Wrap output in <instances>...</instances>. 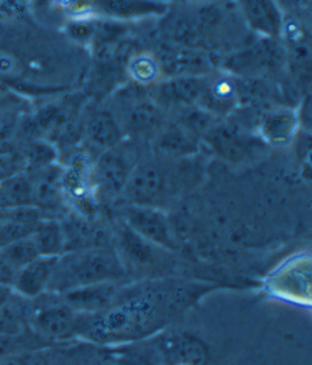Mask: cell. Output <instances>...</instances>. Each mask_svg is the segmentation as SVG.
<instances>
[{"instance_id": "cell-3", "label": "cell", "mask_w": 312, "mask_h": 365, "mask_svg": "<svg viewBox=\"0 0 312 365\" xmlns=\"http://www.w3.org/2000/svg\"><path fill=\"white\" fill-rule=\"evenodd\" d=\"M125 277L124 265L116 250L111 247L68 252L56 261L47 292L61 295L81 286L106 283V281L119 283Z\"/></svg>"}, {"instance_id": "cell-35", "label": "cell", "mask_w": 312, "mask_h": 365, "mask_svg": "<svg viewBox=\"0 0 312 365\" xmlns=\"http://www.w3.org/2000/svg\"><path fill=\"white\" fill-rule=\"evenodd\" d=\"M14 295V290L11 286H5V284H0V308L5 306L8 302L11 300Z\"/></svg>"}, {"instance_id": "cell-38", "label": "cell", "mask_w": 312, "mask_h": 365, "mask_svg": "<svg viewBox=\"0 0 312 365\" xmlns=\"http://www.w3.org/2000/svg\"><path fill=\"white\" fill-rule=\"evenodd\" d=\"M111 365H116V364H114V362H113V364H111Z\"/></svg>"}, {"instance_id": "cell-29", "label": "cell", "mask_w": 312, "mask_h": 365, "mask_svg": "<svg viewBox=\"0 0 312 365\" xmlns=\"http://www.w3.org/2000/svg\"><path fill=\"white\" fill-rule=\"evenodd\" d=\"M0 253H2L4 258L6 259V262L11 265L13 269L19 270L22 269L24 265L30 264L31 261H35L36 258H39L38 250L35 244L30 236L22 237L19 240H14V242L8 244L6 247L0 248Z\"/></svg>"}, {"instance_id": "cell-14", "label": "cell", "mask_w": 312, "mask_h": 365, "mask_svg": "<svg viewBox=\"0 0 312 365\" xmlns=\"http://www.w3.org/2000/svg\"><path fill=\"white\" fill-rule=\"evenodd\" d=\"M237 101H239V88L228 73L222 76L208 73L197 106L211 115H224L234 110Z\"/></svg>"}, {"instance_id": "cell-11", "label": "cell", "mask_w": 312, "mask_h": 365, "mask_svg": "<svg viewBox=\"0 0 312 365\" xmlns=\"http://www.w3.org/2000/svg\"><path fill=\"white\" fill-rule=\"evenodd\" d=\"M158 58L162 76L172 77H200L208 76L212 69V61L204 51L182 47L175 44H166L161 47Z\"/></svg>"}, {"instance_id": "cell-12", "label": "cell", "mask_w": 312, "mask_h": 365, "mask_svg": "<svg viewBox=\"0 0 312 365\" xmlns=\"http://www.w3.org/2000/svg\"><path fill=\"white\" fill-rule=\"evenodd\" d=\"M119 290L120 287L118 286V283L106 281V283L71 289L60 297L73 312L81 315H93L108 308L116 300Z\"/></svg>"}, {"instance_id": "cell-17", "label": "cell", "mask_w": 312, "mask_h": 365, "mask_svg": "<svg viewBox=\"0 0 312 365\" xmlns=\"http://www.w3.org/2000/svg\"><path fill=\"white\" fill-rule=\"evenodd\" d=\"M301 127L298 111L291 108H278L261 119L258 135L262 143L274 147L289 145Z\"/></svg>"}, {"instance_id": "cell-20", "label": "cell", "mask_w": 312, "mask_h": 365, "mask_svg": "<svg viewBox=\"0 0 312 365\" xmlns=\"http://www.w3.org/2000/svg\"><path fill=\"white\" fill-rule=\"evenodd\" d=\"M85 133L89 143L102 152L119 145L124 140V128L113 113L100 110L88 119Z\"/></svg>"}, {"instance_id": "cell-1", "label": "cell", "mask_w": 312, "mask_h": 365, "mask_svg": "<svg viewBox=\"0 0 312 365\" xmlns=\"http://www.w3.org/2000/svg\"><path fill=\"white\" fill-rule=\"evenodd\" d=\"M211 289L170 277L120 287L116 300L105 311L78 314L77 339L111 346L152 339L183 317Z\"/></svg>"}, {"instance_id": "cell-10", "label": "cell", "mask_w": 312, "mask_h": 365, "mask_svg": "<svg viewBox=\"0 0 312 365\" xmlns=\"http://www.w3.org/2000/svg\"><path fill=\"white\" fill-rule=\"evenodd\" d=\"M284 52L275 38H262L259 43L232 55L225 63V69L239 76H262L281 68Z\"/></svg>"}, {"instance_id": "cell-26", "label": "cell", "mask_w": 312, "mask_h": 365, "mask_svg": "<svg viewBox=\"0 0 312 365\" xmlns=\"http://www.w3.org/2000/svg\"><path fill=\"white\" fill-rule=\"evenodd\" d=\"M127 71L139 86H155L162 78V71L158 58L150 52L135 53L128 60Z\"/></svg>"}, {"instance_id": "cell-9", "label": "cell", "mask_w": 312, "mask_h": 365, "mask_svg": "<svg viewBox=\"0 0 312 365\" xmlns=\"http://www.w3.org/2000/svg\"><path fill=\"white\" fill-rule=\"evenodd\" d=\"M172 8L169 0H86L85 14L113 22L164 18Z\"/></svg>"}, {"instance_id": "cell-15", "label": "cell", "mask_w": 312, "mask_h": 365, "mask_svg": "<svg viewBox=\"0 0 312 365\" xmlns=\"http://www.w3.org/2000/svg\"><path fill=\"white\" fill-rule=\"evenodd\" d=\"M203 138L207 139L212 152L232 163L245 160L256 148L254 139L244 135L236 127L222 125V123H214Z\"/></svg>"}, {"instance_id": "cell-37", "label": "cell", "mask_w": 312, "mask_h": 365, "mask_svg": "<svg viewBox=\"0 0 312 365\" xmlns=\"http://www.w3.org/2000/svg\"><path fill=\"white\" fill-rule=\"evenodd\" d=\"M275 2H276V4H278V6H280L281 10H283V8H291V6H295V5H297V4L300 2V0H275Z\"/></svg>"}, {"instance_id": "cell-7", "label": "cell", "mask_w": 312, "mask_h": 365, "mask_svg": "<svg viewBox=\"0 0 312 365\" xmlns=\"http://www.w3.org/2000/svg\"><path fill=\"white\" fill-rule=\"evenodd\" d=\"M122 219L130 230H133L136 235L149 240V242L169 252L177 250V237L167 214L162 210L153 208V206L128 203L122 211Z\"/></svg>"}, {"instance_id": "cell-34", "label": "cell", "mask_w": 312, "mask_h": 365, "mask_svg": "<svg viewBox=\"0 0 312 365\" xmlns=\"http://www.w3.org/2000/svg\"><path fill=\"white\" fill-rule=\"evenodd\" d=\"M16 269H13L10 264L6 262V259L0 253V284H5V286H11L14 283V277H16Z\"/></svg>"}, {"instance_id": "cell-27", "label": "cell", "mask_w": 312, "mask_h": 365, "mask_svg": "<svg viewBox=\"0 0 312 365\" xmlns=\"http://www.w3.org/2000/svg\"><path fill=\"white\" fill-rule=\"evenodd\" d=\"M19 155L22 158L24 172H38L56 164L58 160V150L47 139L27 140Z\"/></svg>"}, {"instance_id": "cell-21", "label": "cell", "mask_w": 312, "mask_h": 365, "mask_svg": "<svg viewBox=\"0 0 312 365\" xmlns=\"http://www.w3.org/2000/svg\"><path fill=\"white\" fill-rule=\"evenodd\" d=\"M156 153L169 158H191L199 150V138L189 133L183 125L174 123L160 130L156 135Z\"/></svg>"}, {"instance_id": "cell-5", "label": "cell", "mask_w": 312, "mask_h": 365, "mask_svg": "<svg viewBox=\"0 0 312 365\" xmlns=\"http://www.w3.org/2000/svg\"><path fill=\"white\" fill-rule=\"evenodd\" d=\"M78 314L66 304L60 295L46 292L33 300L30 329L53 345L77 340Z\"/></svg>"}, {"instance_id": "cell-31", "label": "cell", "mask_w": 312, "mask_h": 365, "mask_svg": "<svg viewBox=\"0 0 312 365\" xmlns=\"http://www.w3.org/2000/svg\"><path fill=\"white\" fill-rule=\"evenodd\" d=\"M68 33L73 41L86 44L89 41L95 39L97 29L91 19H88L86 16H81V18H76L68 24Z\"/></svg>"}, {"instance_id": "cell-33", "label": "cell", "mask_w": 312, "mask_h": 365, "mask_svg": "<svg viewBox=\"0 0 312 365\" xmlns=\"http://www.w3.org/2000/svg\"><path fill=\"white\" fill-rule=\"evenodd\" d=\"M18 133L10 125H0V156L16 153Z\"/></svg>"}, {"instance_id": "cell-30", "label": "cell", "mask_w": 312, "mask_h": 365, "mask_svg": "<svg viewBox=\"0 0 312 365\" xmlns=\"http://www.w3.org/2000/svg\"><path fill=\"white\" fill-rule=\"evenodd\" d=\"M52 348L53 346L11 354L8 356V358L0 359V365H53V359L51 354Z\"/></svg>"}, {"instance_id": "cell-24", "label": "cell", "mask_w": 312, "mask_h": 365, "mask_svg": "<svg viewBox=\"0 0 312 365\" xmlns=\"http://www.w3.org/2000/svg\"><path fill=\"white\" fill-rule=\"evenodd\" d=\"M35 206V190L27 172H18L0 182V208Z\"/></svg>"}, {"instance_id": "cell-4", "label": "cell", "mask_w": 312, "mask_h": 365, "mask_svg": "<svg viewBox=\"0 0 312 365\" xmlns=\"http://www.w3.org/2000/svg\"><path fill=\"white\" fill-rule=\"evenodd\" d=\"M116 250L125 272L139 275L142 279H158L170 277L174 261L172 252L145 240L124 222L116 235Z\"/></svg>"}, {"instance_id": "cell-18", "label": "cell", "mask_w": 312, "mask_h": 365, "mask_svg": "<svg viewBox=\"0 0 312 365\" xmlns=\"http://www.w3.org/2000/svg\"><path fill=\"white\" fill-rule=\"evenodd\" d=\"M56 261L58 258L39 256L35 261L24 265L22 269L16 272L13 283L14 294L28 298V300H35V298L44 295L48 284H51Z\"/></svg>"}, {"instance_id": "cell-6", "label": "cell", "mask_w": 312, "mask_h": 365, "mask_svg": "<svg viewBox=\"0 0 312 365\" xmlns=\"http://www.w3.org/2000/svg\"><path fill=\"white\" fill-rule=\"evenodd\" d=\"M141 158L137 148L124 140L119 145L102 152L91 168L95 194L110 198L124 194L131 172Z\"/></svg>"}, {"instance_id": "cell-28", "label": "cell", "mask_w": 312, "mask_h": 365, "mask_svg": "<svg viewBox=\"0 0 312 365\" xmlns=\"http://www.w3.org/2000/svg\"><path fill=\"white\" fill-rule=\"evenodd\" d=\"M48 346H56V345L47 342L46 339L38 336L35 331L31 329L16 336L0 334V359L8 358V356L11 354L41 350V348H48Z\"/></svg>"}, {"instance_id": "cell-16", "label": "cell", "mask_w": 312, "mask_h": 365, "mask_svg": "<svg viewBox=\"0 0 312 365\" xmlns=\"http://www.w3.org/2000/svg\"><path fill=\"white\" fill-rule=\"evenodd\" d=\"M204 78L200 77H172L155 85V102L160 106L189 108L197 106L204 86Z\"/></svg>"}, {"instance_id": "cell-32", "label": "cell", "mask_w": 312, "mask_h": 365, "mask_svg": "<svg viewBox=\"0 0 312 365\" xmlns=\"http://www.w3.org/2000/svg\"><path fill=\"white\" fill-rule=\"evenodd\" d=\"M22 170H24V164L19 153L0 156V182Z\"/></svg>"}, {"instance_id": "cell-19", "label": "cell", "mask_w": 312, "mask_h": 365, "mask_svg": "<svg viewBox=\"0 0 312 365\" xmlns=\"http://www.w3.org/2000/svg\"><path fill=\"white\" fill-rule=\"evenodd\" d=\"M162 123V108L152 98H141L130 105L124 127L136 138L158 135ZM122 127V128H124Z\"/></svg>"}, {"instance_id": "cell-22", "label": "cell", "mask_w": 312, "mask_h": 365, "mask_svg": "<svg viewBox=\"0 0 312 365\" xmlns=\"http://www.w3.org/2000/svg\"><path fill=\"white\" fill-rule=\"evenodd\" d=\"M38 255L46 258H60L66 253V236L61 222L55 219H41L30 235Z\"/></svg>"}, {"instance_id": "cell-8", "label": "cell", "mask_w": 312, "mask_h": 365, "mask_svg": "<svg viewBox=\"0 0 312 365\" xmlns=\"http://www.w3.org/2000/svg\"><path fill=\"white\" fill-rule=\"evenodd\" d=\"M153 342L162 365H208L209 346L187 331H161Z\"/></svg>"}, {"instance_id": "cell-2", "label": "cell", "mask_w": 312, "mask_h": 365, "mask_svg": "<svg viewBox=\"0 0 312 365\" xmlns=\"http://www.w3.org/2000/svg\"><path fill=\"white\" fill-rule=\"evenodd\" d=\"M189 158H169L160 153L142 156L131 172L124 189L128 203L153 206L162 210V205L174 200L183 192V187L195 178L186 161Z\"/></svg>"}, {"instance_id": "cell-25", "label": "cell", "mask_w": 312, "mask_h": 365, "mask_svg": "<svg viewBox=\"0 0 312 365\" xmlns=\"http://www.w3.org/2000/svg\"><path fill=\"white\" fill-rule=\"evenodd\" d=\"M111 359L116 365H162L153 337L113 345Z\"/></svg>"}, {"instance_id": "cell-23", "label": "cell", "mask_w": 312, "mask_h": 365, "mask_svg": "<svg viewBox=\"0 0 312 365\" xmlns=\"http://www.w3.org/2000/svg\"><path fill=\"white\" fill-rule=\"evenodd\" d=\"M33 300L14 294L10 302L0 308V334L16 336L30 329Z\"/></svg>"}, {"instance_id": "cell-13", "label": "cell", "mask_w": 312, "mask_h": 365, "mask_svg": "<svg viewBox=\"0 0 312 365\" xmlns=\"http://www.w3.org/2000/svg\"><path fill=\"white\" fill-rule=\"evenodd\" d=\"M237 5L247 26L262 38L281 36L284 16L275 0H237Z\"/></svg>"}, {"instance_id": "cell-36", "label": "cell", "mask_w": 312, "mask_h": 365, "mask_svg": "<svg viewBox=\"0 0 312 365\" xmlns=\"http://www.w3.org/2000/svg\"><path fill=\"white\" fill-rule=\"evenodd\" d=\"M172 2V0H169ZM178 2L183 4H227L229 0H178Z\"/></svg>"}]
</instances>
